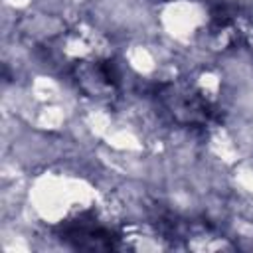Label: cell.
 Masks as SVG:
<instances>
[{"instance_id":"1","label":"cell","mask_w":253,"mask_h":253,"mask_svg":"<svg viewBox=\"0 0 253 253\" xmlns=\"http://www.w3.org/2000/svg\"><path fill=\"white\" fill-rule=\"evenodd\" d=\"M63 239L75 241V247L81 249H113L117 241L113 231L95 219H85L83 215L63 227Z\"/></svg>"}]
</instances>
